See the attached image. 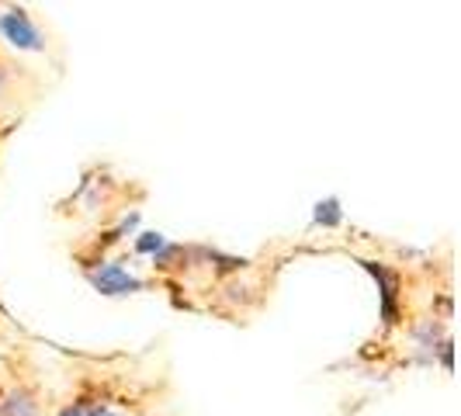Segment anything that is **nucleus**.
Listing matches in <instances>:
<instances>
[{"label": "nucleus", "instance_id": "7ed1b4c3", "mask_svg": "<svg viewBox=\"0 0 461 416\" xmlns=\"http://www.w3.org/2000/svg\"><path fill=\"white\" fill-rule=\"evenodd\" d=\"M91 285L101 292V295H132V292H142L146 285L139 281L136 275H129L122 264H101V267H94L91 275Z\"/></svg>", "mask_w": 461, "mask_h": 416}, {"label": "nucleus", "instance_id": "f257e3e1", "mask_svg": "<svg viewBox=\"0 0 461 416\" xmlns=\"http://www.w3.org/2000/svg\"><path fill=\"white\" fill-rule=\"evenodd\" d=\"M357 264L375 277V285L382 292V316H385L389 326H395L399 323V288H402L399 271H393L389 264H378V260H357Z\"/></svg>", "mask_w": 461, "mask_h": 416}, {"label": "nucleus", "instance_id": "1a4fd4ad", "mask_svg": "<svg viewBox=\"0 0 461 416\" xmlns=\"http://www.w3.org/2000/svg\"><path fill=\"white\" fill-rule=\"evenodd\" d=\"M87 416H118V413H112L108 406H94V410H87Z\"/></svg>", "mask_w": 461, "mask_h": 416}, {"label": "nucleus", "instance_id": "9d476101", "mask_svg": "<svg viewBox=\"0 0 461 416\" xmlns=\"http://www.w3.org/2000/svg\"><path fill=\"white\" fill-rule=\"evenodd\" d=\"M0 91H4V73H0Z\"/></svg>", "mask_w": 461, "mask_h": 416}, {"label": "nucleus", "instance_id": "39448f33", "mask_svg": "<svg viewBox=\"0 0 461 416\" xmlns=\"http://www.w3.org/2000/svg\"><path fill=\"white\" fill-rule=\"evenodd\" d=\"M312 222H316V226H326V230H337V226L344 222L340 202H337V198H326V202H320V205H316V212H312Z\"/></svg>", "mask_w": 461, "mask_h": 416}, {"label": "nucleus", "instance_id": "423d86ee", "mask_svg": "<svg viewBox=\"0 0 461 416\" xmlns=\"http://www.w3.org/2000/svg\"><path fill=\"white\" fill-rule=\"evenodd\" d=\"M167 247V240H163L160 232H142L136 240V254H149V257H157Z\"/></svg>", "mask_w": 461, "mask_h": 416}, {"label": "nucleus", "instance_id": "20e7f679", "mask_svg": "<svg viewBox=\"0 0 461 416\" xmlns=\"http://www.w3.org/2000/svg\"><path fill=\"white\" fill-rule=\"evenodd\" d=\"M39 413V406H35V395L18 389V393H11L4 402H0V416H35Z\"/></svg>", "mask_w": 461, "mask_h": 416}, {"label": "nucleus", "instance_id": "f03ea898", "mask_svg": "<svg viewBox=\"0 0 461 416\" xmlns=\"http://www.w3.org/2000/svg\"><path fill=\"white\" fill-rule=\"evenodd\" d=\"M0 35L11 42L14 49H22V52H42L46 42H42V32L32 24V18L24 14V11H7V14H0Z\"/></svg>", "mask_w": 461, "mask_h": 416}, {"label": "nucleus", "instance_id": "6e6552de", "mask_svg": "<svg viewBox=\"0 0 461 416\" xmlns=\"http://www.w3.org/2000/svg\"><path fill=\"white\" fill-rule=\"evenodd\" d=\"M59 416H87V410H84V406H77V402H73V406H67V410H63V413Z\"/></svg>", "mask_w": 461, "mask_h": 416}, {"label": "nucleus", "instance_id": "0eeeda50", "mask_svg": "<svg viewBox=\"0 0 461 416\" xmlns=\"http://www.w3.org/2000/svg\"><path fill=\"white\" fill-rule=\"evenodd\" d=\"M451 354H455V350H451V340H444V344H440V361H444L447 371H451Z\"/></svg>", "mask_w": 461, "mask_h": 416}]
</instances>
